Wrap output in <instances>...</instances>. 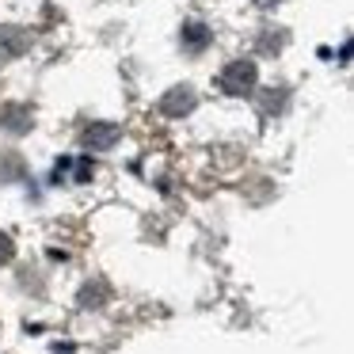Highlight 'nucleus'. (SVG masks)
Here are the masks:
<instances>
[{"label": "nucleus", "instance_id": "obj_1", "mask_svg": "<svg viewBox=\"0 0 354 354\" xmlns=\"http://www.w3.org/2000/svg\"><path fill=\"white\" fill-rule=\"evenodd\" d=\"M217 88H221L225 95H252V88H255V62H248V57L229 62L221 73H217Z\"/></svg>", "mask_w": 354, "mask_h": 354}, {"label": "nucleus", "instance_id": "obj_2", "mask_svg": "<svg viewBox=\"0 0 354 354\" xmlns=\"http://www.w3.org/2000/svg\"><path fill=\"white\" fill-rule=\"evenodd\" d=\"M92 171H95L92 156H65V160H57L54 179H57V183H88Z\"/></svg>", "mask_w": 354, "mask_h": 354}, {"label": "nucleus", "instance_id": "obj_3", "mask_svg": "<svg viewBox=\"0 0 354 354\" xmlns=\"http://www.w3.org/2000/svg\"><path fill=\"white\" fill-rule=\"evenodd\" d=\"M118 138H122V130H118L115 122H92L84 133H80V145L92 149V153H103V149H111Z\"/></svg>", "mask_w": 354, "mask_h": 354}, {"label": "nucleus", "instance_id": "obj_4", "mask_svg": "<svg viewBox=\"0 0 354 354\" xmlns=\"http://www.w3.org/2000/svg\"><path fill=\"white\" fill-rule=\"evenodd\" d=\"M27 46H31V35H27L24 27H4V31H0V62L19 57Z\"/></svg>", "mask_w": 354, "mask_h": 354}, {"label": "nucleus", "instance_id": "obj_5", "mask_svg": "<svg viewBox=\"0 0 354 354\" xmlns=\"http://www.w3.org/2000/svg\"><path fill=\"white\" fill-rule=\"evenodd\" d=\"M179 39H183L187 54H202V50L214 42V31H209L206 24H198V19H194V24H183V35H179Z\"/></svg>", "mask_w": 354, "mask_h": 354}, {"label": "nucleus", "instance_id": "obj_6", "mask_svg": "<svg viewBox=\"0 0 354 354\" xmlns=\"http://www.w3.org/2000/svg\"><path fill=\"white\" fill-rule=\"evenodd\" d=\"M160 111H164V115H171V118L194 111V92H191V88H171V92L160 100Z\"/></svg>", "mask_w": 354, "mask_h": 354}, {"label": "nucleus", "instance_id": "obj_7", "mask_svg": "<svg viewBox=\"0 0 354 354\" xmlns=\"http://www.w3.org/2000/svg\"><path fill=\"white\" fill-rule=\"evenodd\" d=\"M0 126L12 130V133H24L27 126H31V111L27 107H4L0 111Z\"/></svg>", "mask_w": 354, "mask_h": 354}, {"label": "nucleus", "instance_id": "obj_8", "mask_svg": "<svg viewBox=\"0 0 354 354\" xmlns=\"http://www.w3.org/2000/svg\"><path fill=\"white\" fill-rule=\"evenodd\" d=\"M12 255H16V244H12L8 232H0V267H4V263H12Z\"/></svg>", "mask_w": 354, "mask_h": 354}, {"label": "nucleus", "instance_id": "obj_9", "mask_svg": "<svg viewBox=\"0 0 354 354\" xmlns=\"http://www.w3.org/2000/svg\"><path fill=\"white\" fill-rule=\"evenodd\" d=\"M255 4H259V8H270V4H282V0H255Z\"/></svg>", "mask_w": 354, "mask_h": 354}]
</instances>
